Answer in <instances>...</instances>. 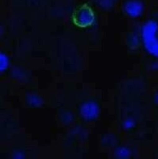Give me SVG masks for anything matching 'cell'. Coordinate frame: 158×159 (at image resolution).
Listing matches in <instances>:
<instances>
[{
  "instance_id": "obj_1",
  "label": "cell",
  "mask_w": 158,
  "mask_h": 159,
  "mask_svg": "<svg viewBox=\"0 0 158 159\" xmlns=\"http://www.w3.org/2000/svg\"><path fill=\"white\" fill-rule=\"evenodd\" d=\"M72 22L77 27L87 28L92 25L95 20L93 9L87 3L76 7L72 13Z\"/></svg>"
}]
</instances>
